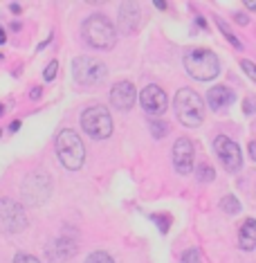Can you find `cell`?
<instances>
[{
    "label": "cell",
    "mask_w": 256,
    "mask_h": 263,
    "mask_svg": "<svg viewBox=\"0 0 256 263\" xmlns=\"http://www.w3.org/2000/svg\"><path fill=\"white\" fill-rule=\"evenodd\" d=\"M185 70L198 81H211L221 72L218 56L207 47H191L185 52Z\"/></svg>",
    "instance_id": "obj_1"
},
{
    "label": "cell",
    "mask_w": 256,
    "mask_h": 263,
    "mask_svg": "<svg viewBox=\"0 0 256 263\" xmlns=\"http://www.w3.org/2000/svg\"><path fill=\"white\" fill-rule=\"evenodd\" d=\"M81 34L86 43L90 47H97V50H111L117 41V29L103 14H92L90 18H86Z\"/></svg>",
    "instance_id": "obj_2"
},
{
    "label": "cell",
    "mask_w": 256,
    "mask_h": 263,
    "mask_svg": "<svg viewBox=\"0 0 256 263\" xmlns=\"http://www.w3.org/2000/svg\"><path fill=\"white\" fill-rule=\"evenodd\" d=\"M56 155H59L61 165L70 171H79L86 162V146L81 138L70 128H63L56 135Z\"/></svg>",
    "instance_id": "obj_3"
},
{
    "label": "cell",
    "mask_w": 256,
    "mask_h": 263,
    "mask_svg": "<svg viewBox=\"0 0 256 263\" xmlns=\"http://www.w3.org/2000/svg\"><path fill=\"white\" fill-rule=\"evenodd\" d=\"M173 108L175 115L185 126H200L202 119H205V102L200 99V94L191 88H182L177 90L175 99H173Z\"/></svg>",
    "instance_id": "obj_4"
},
{
    "label": "cell",
    "mask_w": 256,
    "mask_h": 263,
    "mask_svg": "<svg viewBox=\"0 0 256 263\" xmlns=\"http://www.w3.org/2000/svg\"><path fill=\"white\" fill-rule=\"evenodd\" d=\"M81 128L92 140H106L113 135V119L103 106H90L81 113Z\"/></svg>",
    "instance_id": "obj_5"
},
{
    "label": "cell",
    "mask_w": 256,
    "mask_h": 263,
    "mask_svg": "<svg viewBox=\"0 0 256 263\" xmlns=\"http://www.w3.org/2000/svg\"><path fill=\"white\" fill-rule=\"evenodd\" d=\"M72 72H75L77 83H81V86H99L106 79L108 68L106 63H101L99 59L79 56V59L72 61Z\"/></svg>",
    "instance_id": "obj_6"
},
{
    "label": "cell",
    "mask_w": 256,
    "mask_h": 263,
    "mask_svg": "<svg viewBox=\"0 0 256 263\" xmlns=\"http://www.w3.org/2000/svg\"><path fill=\"white\" fill-rule=\"evenodd\" d=\"M25 225H27V218H25L20 203L12 201V198H3L0 201V229L5 234H16L23 232Z\"/></svg>",
    "instance_id": "obj_7"
},
{
    "label": "cell",
    "mask_w": 256,
    "mask_h": 263,
    "mask_svg": "<svg viewBox=\"0 0 256 263\" xmlns=\"http://www.w3.org/2000/svg\"><path fill=\"white\" fill-rule=\"evenodd\" d=\"M52 180L48 173H29L23 182V198L27 205H41L50 198Z\"/></svg>",
    "instance_id": "obj_8"
},
{
    "label": "cell",
    "mask_w": 256,
    "mask_h": 263,
    "mask_svg": "<svg viewBox=\"0 0 256 263\" xmlns=\"http://www.w3.org/2000/svg\"><path fill=\"white\" fill-rule=\"evenodd\" d=\"M213 149H216L218 160H221L229 171H236L238 167L243 165V153H240L238 144L234 140H229L227 135H218L216 142H213Z\"/></svg>",
    "instance_id": "obj_9"
},
{
    "label": "cell",
    "mask_w": 256,
    "mask_h": 263,
    "mask_svg": "<svg viewBox=\"0 0 256 263\" xmlns=\"http://www.w3.org/2000/svg\"><path fill=\"white\" fill-rule=\"evenodd\" d=\"M139 102H142V108L146 113L151 115H162L169 106V97H166V92L162 90L160 86H146L142 94H139Z\"/></svg>",
    "instance_id": "obj_10"
},
{
    "label": "cell",
    "mask_w": 256,
    "mask_h": 263,
    "mask_svg": "<svg viewBox=\"0 0 256 263\" xmlns=\"http://www.w3.org/2000/svg\"><path fill=\"white\" fill-rule=\"evenodd\" d=\"M173 167L177 173L187 176L189 171H193V144L191 140L180 138L173 144Z\"/></svg>",
    "instance_id": "obj_11"
},
{
    "label": "cell",
    "mask_w": 256,
    "mask_h": 263,
    "mask_svg": "<svg viewBox=\"0 0 256 263\" xmlns=\"http://www.w3.org/2000/svg\"><path fill=\"white\" fill-rule=\"evenodd\" d=\"M135 97H137V92H135V86L130 81L115 83L111 90V102L117 110H130L135 106Z\"/></svg>",
    "instance_id": "obj_12"
},
{
    "label": "cell",
    "mask_w": 256,
    "mask_h": 263,
    "mask_svg": "<svg viewBox=\"0 0 256 263\" xmlns=\"http://www.w3.org/2000/svg\"><path fill=\"white\" fill-rule=\"evenodd\" d=\"M234 102V92L229 90V88L225 86H213L211 90L207 92V104L211 110H216V113H221V110H227L232 106Z\"/></svg>",
    "instance_id": "obj_13"
},
{
    "label": "cell",
    "mask_w": 256,
    "mask_h": 263,
    "mask_svg": "<svg viewBox=\"0 0 256 263\" xmlns=\"http://www.w3.org/2000/svg\"><path fill=\"white\" fill-rule=\"evenodd\" d=\"M75 252H77V243L70 239H54L48 245L50 261H67L75 256Z\"/></svg>",
    "instance_id": "obj_14"
},
{
    "label": "cell",
    "mask_w": 256,
    "mask_h": 263,
    "mask_svg": "<svg viewBox=\"0 0 256 263\" xmlns=\"http://www.w3.org/2000/svg\"><path fill=\"white\" fill-rule=\"evenodd\" d=\"M139 23V7L133 3H124L119 9V27L124 31H133Z\"/></svg>",
    "instance_id": "obj_15"
},
{
    "label": "cell",
    "mask_w": 256,
    "mask_h": 263,
    "mask_svg": "<svg viewBox=\"0 0 256 263\" xmlns=\"http://www.w3.org/2000/svg\"><path fill=\"white\" fill-rule=\"evenodd\" d=\"M238 245L243 250H254L256 248V220L247 218L238 232Z\"/></svg>",
    "instance_id": "obj_16"
},
{
    "label": "cell",
    "mask_w": 256,
    "mask_h": 263,
    "mask_svg": "<svg viewBox=\"0 0 256 263\" xmlns=\"http://www.w3.org/2000/svg\"><path fill=\"white\" fill-rule=\"evenodd\" d=\"M196 176H198V180H200V182H211L213 178H216V171H213V167H211V165L202 162V165H198Z\"/></svg>",
    "instance_id": "obj_17"
},
{
    "label": "cell",
    "mask_w": 256,
    "mask_h": 263,
    "mask_svg": "<svg viewBox=\"0 0 256 263\" xmlns=\"http://www.w3.org/2000/svg\"><path fill=\"white\" fill-rule=\"evenodd\" d=\"M221 207H223V212H227V214H238L240 212V203H238L236 196H225Z\"/></svg>",
    "instance_id": "obj_18"
},
{
    "label": "cell",
    "mask_w": 256,
    "mask_h": 263,
    "mask_svg": "<svg viewBox=\"0 0 256 263\" xmlns=\"http://www.w3.org/2000/svg\"><path fill=\"white\" fill-rule=\"evenodd\" d=\"M86 263H115L113 256L108 254V252H92L90 256H88Z\"/></svg>",
    "instance_id": "obj_19"
},
{
    "label": "cell",
    "mask_w": 256,
    "mask_h": 263,
    "mask_svg": "<svg viewBox=\"0 0 256 263\" xmlns=\"http://www.w3.org/2000/svg\"><path fill=\"white\" fill-rule=\"evenodd\" d=\"M182 263H200V250H185L182 252Z\"/></svg>",
    "instance_id": "obj_20"
},
{
    "label": "cell",
    "mask_w": 256,
    "mask_h": 263,
    "mask_svg": "<svg viewBox=\"0 0 256 263\" xmlns=\"http://www.w3.org/2000/svg\"><path fill=\"white\" fill-rule=\"evenodd\" d=\"M218 27H221V31H223V34L225 36H227V39H229V43H232L234 47H240V41L236 39V36H234L232 34V31H229V27H227V23H223V20H218Z\"/></svg>",
    "instance_id": "obj_21"
},
{
    "label": "cell",
    "mask_w": 256,
    "mask_h": 263,
    "mask_svg": "<svg viewBox=\"0 0 256 263\" xmlns=\"http://www.w3.org/2000/svg\"><path fill=\"white\" fill-rule=\"evenodd\" d=\"M56 70H59V61H50V65L45 68V72H43L45 81H52V79L56 77Z\"/></svg>",
    "instance_id": "obj_22"
},
{
    "label": "cell",
    "mask_w": 256,
    "mask_h": 263,
    "mask_svg": "<svg viewBox=\"0 0 256 263\" xmlns=\"http://www.w3.org/2000/svg\"><path fill=\"white\" fill-rule=\"evenodd\" d=\"M153 220L160 225L162 234H166V232H169V216H162V214H153Z\"/></svg>",
    "instance_id": "obj_23"
},
{
    "label": "cell",
    "mask_w": 256,
    "mask_h": 263,
    "mask_svg": "<svg viewBox=\"0 0 256 263\" xmlns=\"http://www.w3.org/2000/svg\"><path fill=\"white\" fill-rule=\"evenodd\" d=\"M240 65H243V70L247 72V77H252V81L256 83V65L252 61H240Z\"/></svg>",
    "instance_id": "obj_24"
},
{
    "label": "cell",
    "mask_w": 256,
    "mask_h": 263,
    "mask_svg": "<svg viewBox=\"0 0 256 263\" xmlns=\"http://www.w3.org/2000/svg\"><path fill=\"white\" fill-rule=\"evenodd\" d=\"M151 130H153V135H155V138H164V135H166V124L153 122V124H151Z\"/></svg>",
    "instance_id": "obj_25"
},
{
    "label": "cell",
    "mask_w": 256,
    "mask_h": 263,
    "mask_svg": "<svg viewBox=\"0 0 256 263\" xmlns=\"http://www.w3.org/2000/svg\"><path fill=\"white\" fill-rule=\"evenodd\" d=\"M14 263H41V261L32 254H16L14 256Z\"/></svg>",
    "instance_id": "obj_26"
},
{
    "label": "cell",
    "mask_w": 256,
    "mask_h": 263,
    "mask_svg": "<svg viewBox=\"0 0 256 263\" xmlns=\"http://www.w3.org/2000/svg\"><path fill=\"white\" fill-rule=\"evenodd\" d=\"M254 110H256V102H254L252 97H247V99L243 102V113H245V115H252Z\"/></svg>",
    "instance_id": "obj_27"
},
{
    "label": "cell",
    "mask_w": 256,
    "mask_h": 263,
    "mask_svg": "<svg viewBox=\"0 0 256 263\" xmlns=\"http://www.w3.org/2000/svg\"><path fill=\"white\" fill-rule=\"evenodd\" d=\"M245 7H247L249 9V12H256V0H245Z\"/></svg>",
    "instance_id": "obj_28"
},
{
    "label": "cell",
    "mask_w": 256,
    "mask_h": 263,
    "mask_svg": "<svg viewBox=\"0 0 256 263\" xmlns=\"http://www.w3.org/2000/svg\"><path fill=\"white\" fill-rule=\"evenodd\" d=\"M249 155H252V160H256V142L249 144Z\"/></svg>",
    "instance_id": "obj_29"
},
{
    "label": "cell",
    "mask_w": 256,
    "mask_h": 263,
    "mask_svg": "<svg viewBox=\"0 0 256 263\" xmlns=\"http://www.w3.org/2000/svg\"><path fill=\"white\" fill-rule=\"evenodd\" d=\"M9 9H12L14 14H20V5L18 3H12V5H9Z\"/></svg>",
    "instance_id": "obj_30"
},
{
    "label": "cell",
    "mask_w": 256,
    "mask_h": 263,
    "mask_svg": "<svg viewBox=\"0 0 256 263\" xmlns=\"http://www.w3.org/2000/svg\"><path fill=\"white\" fill-rule=\"evenodd\" d=\"M155 7H158V9H166V3H164V0H155Z\"/></svg>",
    "instance_id": "obj_31"
},
{
    "label": "cell",
    "mask_w": 256,
    "mask_h": 263,
    "mask_svg": "<svg viewBox=\"0 0 256 263\" xmlns=\"http://www.w3.org/2000/svg\"><path fill=\"white\" fill-rule=\"evenodd\" d=\"M236 20H238V23H240V25H247V18H245V16H243V14H236Z\"/></svg>",
    "instance_id": "obj_32"
},
{
    "label": "cell",
    "mask_w": 256,
    "mask_h": 263,
    "mask_svg": "<svg viewBox=\"0 0 256 263\" xmlns=\"http://www.w3.org/2000/svg\"><path fill=\"white\" fill-rule=\"evenodd\" d=\"M29 97H32V99H39V97H41V88H34V90H32V94H29Z\"/></svg>",
    "instance_id": "obj_33"
},
{
    "label": "cell",
    "mask_w": 256,
    "mask_h": 263,
    "mask_svg": "<svg viewBox=\"0 0 256 263\" xmlns=\"http://www.w3.org/2000/svg\"><path fill=\"white\" fill-rule=\"evenodd\" d=\"M5 41H7V36H5V29H3V27H0V45H3V43H5Z\"/></svg>",
    "instance_id": "obj_34"
},
{
    "label": "cell",
    "mask_w": 256,
    "mask_h": 263,
    "mask_svg": "<svg viewBox=\"0 0 256 263\" xmlns=\"http://www.w3.org/2000/svg\"><path fill=\"white\" fill-rule=\"evenodd\" d=\"M20 128V122H12V130H18Z\"/></svg>",
    "instance_id": "obj_35"
},
{
    "label": "cell",
    "mask_w": 256,
    "mask_h": 263,
    "mask_svg": "<svg viewBox=\"0 0 256 263\" xmlns=\"http://www.w3.org/2000/svg\"><path fill=\"white\" fill-rule=\"evenodd\" d=\"M0 115H3V106H0Z\"/></svg>",
    "instance_id": "obj_36"
},
{
    "label": "cell",
    "mask_w": 256,
    "mask_h": 263,
    "mask_svg": "<svg viewBox=\"0 0 256 263\" xmlns=\"http://www.w3.org/2000/svg\"><path fill=\"white\" fill-rule=\"evenodd\" d=\"M0 59H3V56H0Z\"/></svg>",
    "instance_id": "obj_37"
}]
</instances>
